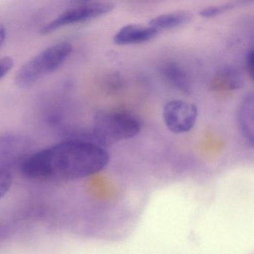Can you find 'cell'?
I'll return each instance as SVG.
<instances>
[{
  "mask_svg": "<svg viewBox=\"0 0 254 254\" xmlns=\"http://www.w3.org/2000/svg\"><path fill=\"white\" fill-rule=\"evenodd\" d=\"M142 123L137 116L122 110H102L96 113L90 134L102 146L126 140L139 134Z\"/></svg>",
  "mask_w": 254,
  "mask_h": 254,
  "instance_id": "7a4b0ae2",
  "label": "cell"
},
{
  "mask_svg": "<svg viewBox=\"0 0 254 254\" xmlns=\"http://www.w3.org/2000/svg\"><path fill=\"white\" fill-rule=\"evenodd\" d=\"M72 47L67 41L56 43L25 62L17 71L14 81L18 87H31L59 69L69 59Z\"/></svg>",
  "mask_w": 254,
  "mask_h": 254,
  "instance_id": "3957f363",
  "label": "cell"
},
{
  "mask_svg": "<svg viewBox=\"0 0 254 254\" xmlns=\"http://www.w3.org/2000/svg\"><path fill=\"white\" fill-rule=\"evenodd\" d=\"M245 66H246L247 71L249 74L251 78H254V50H251L247 53L245 56Z\"/></svg>",
  "mask_w": 254,
  "mask_h": 254,
  "instance_id": "5bb4252c",
  "label": "cell"
},
{
  "mask_svg": "<svg viewBox=\"0 0 254 254\" xmlns=\"http://www.w3.org/2000/svg\"><path fill=\"white\" fill-rule=\"evenodd\" d=\"M192 20V14L187 11H177L160 14L150 20L148 26L159 31L181 27Z\"/></svg>",
  "mask_w": 254,
  "mask_h": 254,
  "instance_id": "ba28073f",
  "label": "cell"
},
{
  "mask_svg": "<svg viewBox=\"0 0 254 254\" xmlns=\"http://www.w3.org/2000/svg\"><path fill=\"white\" fill-rule=\"evenodd\" d=\"M220 78L225 82L226 86L230 90L242 88L244 81L239 71L231 66L223 68L220 71Z\"/></svg>",
  "mask_w": 254,
  "mask_h": 254,
  "instance_id": "30bf717a",
  "label": "cell"
},
{
  "mask_svg": "<svg viewBox=\"0 0 254 254\" xmlns=\"http://www.w3.org/2000/svg\"><path fill=\"white\" fill-rule=\"evenodd\" d=\"M158 32L150 26L128 24L123 26L114 35V44L119 46L143 44L154 39Z\"/></svg>",
  "mask_w": 254,
  "mask_h": 254,
  "instance_id": "8992f818",
  "label": "cell"
},
{
  "mask_svg": "<svg viewBox=\"0 0 254 254\" xmlns=\"http://www.w3.org/2000/svg\"><path fill=\"white\" fill-rule=\"evenodd\" d=\"M14 66V60L9 56L0 58V80L9 73Z\"/></svg>",
  "mask_w": 254,
  "mask_h": 254,
  "instance_id": "4fadbf2b",
  "label": "cell"
},
{
  "mask_svg": "<svg viewBox=\"0 0 254 254\" xmlns=\"http://www.w3.org/2000/svg\"><path fill=\"white\" fill-rule=\"evenodd\" d=\"M197 114V106L187 101H169L163 110L165 125L171 132L177 134L190 131L195 125Z\"/></svg>",
  "mask_w": 254,
  "mask_h": 254,
  "instance_id": "5b68a950",
  "label": "cell"
},
{
  "mask_svg": "<svg viewBox=\"0 0 254 254\" xmlns=\"http://www.w3.org/2000/svg\"><path fill=\"white\" fill-rule=\"evenodd\" d=\"M162 73L168 82L178 90L187 93L191 91V81L187 71L176 62L165 64L162 67Z\"/></svg>",
  "mask_w": 254,
  "mask_h": 254,
  "instance_id": "9c48e42d",
  "label": "cell"
},
{
  "mask_svg": "<svg viewBox=\"0 0 254 254\" xmlns=\"http://www.w3.org/2000/svg\"><path fill=\"white\" fill-rule=\"evenodd\" d=\"M234 5L232 3H225L222 5H214V6L207 7L199 11V15L204 18H213L217 16L224 14L226 11L232 9Z\"/></svg>",
  "mask_w": 254,
  "mask_h": 254,
  "instance_id": "8fae6325",
  "label": "cell"
},
{
  "mask_svg": "<svg viewBox=\"0 0 254 254\" xmlns=\"http://www.w3.org/2000/svg\"><path fill=\"white\" fill-rule=\"evenodd\" d=\"M110 161L105 147L90 137L66 139L26 156L21 171L29 179L66 181L82 179L103 170Z\"/></svg>",
  "mask_w": 254,
  "mask_h": 254,
  "instance_id": "6da1fadb",
  "label": "cell"
},
{
  "mask_svg": "<svg viewBox=\"0 0 254 254\" xmlns=\"http://www.w3.org/2000/svg\"><path fill=\"white\" fill-rule=\"evenodd\" d=\"M114 8L113 2L105 1L77 2L47 23L41 29V33L48 35L62 28L90 21L111 12Z\"/></svg>",
  "mask_w": 254,
  "mask_h": 254,
  "instance_id": "277c9868",
  "label": "cell"
},
{
  "mask_svg": "<svg viewBox=\"0 0 254 254\" xmlns=\"http://www.w3.org/2000/svg\"><path fill=\"white\" fill-rule=\"evenodd\" d=\"M12 175L8 169L0 167V199L8 193L12 185Z\"/></svg>",
  "mask_w": 254,
  "mask_h": 254,
  "instance_id": "7c38bea8",
  "label": "cell"
},
{
  "mask_svg": "<svg viewBox=\"0 0 254 254\" xmlns=\"http://www.w3.org/2000/svg\"><path fill=\"white\" fill-rule=\"evenodd\" d=\"M254 94L249 93L242 99L238 113V123L241 135L252 147L254 142Z\"/></svg>",
  "mask_w": 254,
  "mask_h": 254,
  "instance_id": "52a82bcc",
  "label": "cell"
},
{
  "mask_svg": "<svg viewBox=\"0 0 254 254\" xmlns=\"http://www.w3.org/2000/svg\"><path fill=\"white\" fill-rule=\"evenodd\" d=\"M7 32L5 26L0 23V49L2 48L6 39Z\"/></svg>",
  "mask_w": 254,
  "mask_h": 254,
  "instance_id": "9a60e30c",
  "label": "cell"
}]
</instances>
